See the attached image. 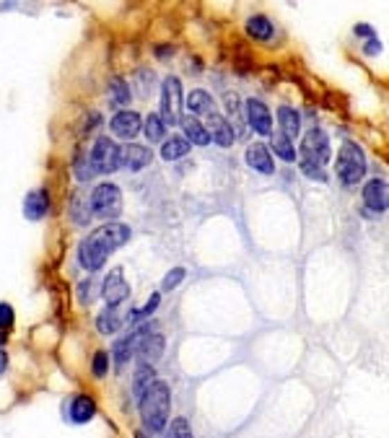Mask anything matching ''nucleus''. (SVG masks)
<instances>
[{"mask_svg": "<svg viewBox=\"0 0 389 438\" xmlns=\"http://www.w3.org/2000/svg\"><path fill=\"white\" fill-rule=\"evenodd\" d=\"M154 381H156L154 366H151V363H141V366H138V371H135V378H133V394H135V399L143 397V392L151 387Z\"/></svg>", "mask_w": 389, "mask_h": 438, "instance_id": "nucleus-23", "label": "nucleus"}, {"mask_svg": "<svg viewBox=\"0 0 389 438\" xmlns=\"http://www.w3.org/2000/svg\"><path fill=\"white\" fill-rule=\"evenodd\" d=\"M91 210L99 218H117L123 213V192L117 184H99L91 192Z\"/></svg>", "mask_w": 389, "mask_h": 438, "instance_id": "nucleus-6", "label": "nucleus"}, {"mask_svg": "<svg viewBox=\"0 0 389 438\" xmlns=\"http://www.w3.org/2000/svg\"><path fill=\"white\" fill-rule=\"evenodd\" d=\"M120 325H123V322H120V314H117L114 309H109V306H107L102 314H99V319H96V329H99L102 335H114V332L120 329Z\"/></svg>", "mask_w": 389, "mask_h": 438, "instance_id": "nucleus-26", "label": "nucleus"}, {"mask_svg": "<svg viewBox=\"0 0 389 438\" xmlns=\"http://www.w3.org/2000/svg\"><path fill=\"white\" fill-rule=\"evenodd\" d=\"M154 161V153L151 148H145L141 143H127L120 148V156H117V166L120 169H127V172H141L148 163Z\"/></svg>", "mask_w": 389, "mask_h": 438, "instance_id": "nucleus-9", "label": "nucleus"}, {"mask_svg": "<svg viewBox=\"0 0 389 438\" xmlns=\"http://www.w3.org/2000/svg\"><path fill=\"white\" fill-rule=\"evenodd\" d=\"M135 353L143 358V363H156L164 356V335L161 332H151V325L138 329V345Z\"/></svg>", "mask_w": 389, "mask_h": 438, "instance_id": "nucleus-8", "label": "nucleus"}, {"mask_svg": "<svg viewBox=\"0 0 389 438\" xmlns=\"http://www.w3.org/2000/svg\"><path fill=\"white\" fill-rule=\"evenodd\" d=\"M135 345H138V329L130 332V335H125L123 340H117V345H114V361H117V366L123 368L135 353Z\"/></svg>", "mask_w": 389, "mask_h": 438, "instance_id": "nucleus-24", "label": "nucleus"}, {"mask_svg": "<svg viewBox=\"0 0 389 438\" xmlns=\"http://www.w3.org/2000/svg\"><path fill=\"white\" fill-rule=\"evenodd\" d=\"M6 368H8V353H6V350H0V376L6 374Z\"/></svg>", "mask_w": 389, "mask_h": 438, "instance_id": "nucleus-34", "label": "nucleus"}, {"mask_svg": "<svg viewBox=\"0 0 389 438\" xmlns=\"http://www.w3.org/2000/svg\"><path fill=\"white\" fill-rule=\"evenodd\" d=\"M335 169H338V179L345 187H353V184H359L363 179V174H366V156L361 151L356 143H343L338 151V163H335Z\"/></svg>", "mask_w": 389, "mask_h": 438, "instance_id": "nucleus-4", "label": "nucleus"}, {"mask_svg": "<svg viewBox=\"0 0 389 438\" xmlns=\"http://www.w3.org/2000/svg\"><path fill=\"white\" fill-rule=\"evenodd\" d=\"M159 304H161V295L154 293L151 298H148V304L141 306V309H133V311H130V316H127V322H130V325H135V322H141V319H148L151 314H156V309H159Z\"/></svg>", "mask_w": 389, "mask_h": 438, "instance_id": "nucleus-29", "label": "nucleus"}, {"mask_svg": "<svg viewBox=\"0 0 389 438\" xmlns=\"http://www.w3.org/2000/svg\"><path fill=\"white\" fill-rule=\"evenodd\" d=\"M192 145L185 140V135H172V138H166L164 140V148H161V156H164L166 161H177V158H182L190 153Z\"/></svg>", "mask_w": 389, "mask_h": 438, "instance_id": "nucleus-21", "label": "nucleus"}, {"mask_svg": "<svg viewBox=\"0 0 389 438\" xmlns=\"http://www.w3.org/2000/svg\"><path fill=\"white\" fill-rule=\"evenodd\" d=\"M143 133L151 143H159V140H164L166 138V125L161 122L159 114H148V117H145V125H143Z\"/></svg>", "mask_w": 389, "mask_h": 438, "instance_id": "nucleus-27", "label": "nucleus"}, {"mask_svg": "<svg viewBox=\"0 0 389 438\" xmlns=\"http://www.w3.org/2000/svg\"><path fill=\"white\" fill-rule=\"evenodd\" d=\"M6 337H8V335H6V332H0V347L6 345Z\"/></svg>", "mask_w": 389, "mask_h": 438, "instance_id": "nucleus-37", "label": "nucleus"}, {"mask_svg": "<svg viewBox=\"0 0 389 438\" xmlns=\"http://www.w3.org/2000/svg\"><path fill=\"white\" fill-rule=\"evenodd\" d=\"M161 122L174 127L182 120V81L177 75H166L161 86Z\"/></svg>", "mask_w": 389, "mask_h": 438, "instance_id": "nucleus-5", "label": "nucleus"}, {"mask_svg": "<svg viewBox=\"0 0 389 438\" xmlns=\"http://www.w3.org/2000/svg\"><path fill=\"white\" fill-rule=\"evenodd\" d=\"M213 96L208 91H203V89H194L190 96H187V109H190V114L192 117H197V114H213Z\"/></svg>", "mask_w": 389, "mask_h": 438, "instance_id": "nucleus-20", "label": "nucleus"}, {"mask_svg": "<svg viewBox=\"0 0 389 438\" xmlns=\"http://www.w3.org/2000/svg\"><path fill=\"white\" fill-rule=\"evenodd\" d=\"M109 96H112L114 107H125V104L133 99V91H130V86L123 78H112L109 81Z\"/></svg>", "mask_w": 389, "mask_h": 438, "instance_id": "nucleus-28", "label": "nucleus"}, {"mask_svg": "<svg viewBox=\"0 0 389 438\" xmlns=\"http://www.w3.org/2000/svg\"><path fill=\"white\" fill-rule=\"evenodd\" d=\"M91 371H93V376H96V378H104V376H107V371H109V353H104V350H99V353L93 356Z\"/></svg>", "mask_w": 389, "mask_h": 438, "instance_id": "nucleus-31", "label": "nucleus"}, {"mask_svg": "<svg viewBox=\"0 0 389 438\" xmlns=\"http://www.w3.org/2000/svg\"><path fill=\"white\" fill-rule=\"evenodd\" d=\"M13 319H16V314H13V306H10V304H0V332L10 329V327H13Z\"/></svg>", "mask_w": 389, "mask_h": 438, "instance_id": "nucleus-33", "label": "nucleus"}, {"mask_svg": "<svg viewBox=\"0 0 389 438\" xmlns=\"http://www.w3.org/2000/svg\"><path fill=\"white\" fill-rule=\"evenodd\" d=\"M50 210V197L44 190H31L26 194V200H24V215L29 218V221H42L44 215Z\"/></svg>", "mask_w": 389, "mask_h": 438, "instance_id": "nucleus-16", "label": "nucleus"}, {"mask_svg": "<svg viewBox=\"0 0 389 438\" xmlns=\"http://www.w3.org/2000/svg\"><path fill=\"white\" fill-rule=\"evenodd\" d=\"M273 148H275V156H280L283 161L293 163L296 161V148H293V140H288L283 133H273Z\"/></svg>", "mask_w": 389, "mask_h": 438, "instance_id": "nucleus-25", "label": "nucleus"}, {"mask_svg": "<svg viewBox=\"0 0 389 438\" xmlns=\"http://www.w3.org/2000/svg\"><path fill=\"white\" fill-rule=\"evenodd\" d=\"M366 52H369V55H377V52H381V44L377 39H371L369 47H366Z\"/></svg>", "mask_w": 389, "mask_h": 438, "instance_id": "nucleus-35", "label": "nucleus"}, {"mask_svg": "<svg viewBox=\"0 0 389 438\" xmlns=\"http://www.w3.org/2000/svg\"><path fill=\"white\" fill-rule=\"evenodd\" d=\"M68 412H71L73 423L83 426V423L93 420V415H96V405H93L91 397H86V394H75V397L71 399V408H68Z\"/></svg>", "mask_w": 389, "mask_h": 438, "instance_id": "nucleus-18", "label": "nucleus"}, {"mask_svg": "<svg viewBox=\"0 0 389 438\" xmlns=\"http://www.w3.org/2000/svg\"><path fill=\"white\" fill-rule=\"evenodd\" d=\"M130 236H133V231H130V226H125V223L99 226V228L91 231V234L81 241V246H78V262H81V267L89 270V273L99 270V267H104L107 257L112 255L114 249H120L123 244L130 241Z\"/></svg>", "mask_w": 389, "mask_h": 438, "instance_id": "nucleus-1", "label": "nucleus"}, {"mask_svg": "<svg viewBox=\"0 0 389 438\" xmlns=\"http://www.w3.org/2000/svg\"><path fill=\"white\" fill-rule=\"evenodd\" d=\"M104 301H107V306L109 309H114V306H120L130 295V286H127V280H125L123 270H112L109 275L104 277Z\"/></svg>", "mask_w": 389, "mask_h": 438, "instance_id": "nucleus-11", "label": "nucleus"}, {"mask_svg": "<svg viewBox=\"0 0 389 438\" xmlns=\"http://www.w3.org/2000/svg\"><path fill=\"white\" fill-rule=\"evenodd\" d=\"M208 135H210V140H215V143L221 145V148H231L236 140V135H234V125L226 120L224 114H208Z\"/></svg>", "mask_w": 389, "mask_h": 438, "instance_id": "nucleus-12", "label": "nucleus"}, {"mask_svg": "<svg viewBox=\"0 0 389 438\" xmlns=\"http://www.w3.org/2000/svg\"><path fill=\"white\" fill-rule=\"evenodd\" d=\"M185 275H187L185 267H174V270H172V273H169V275L164 277V283H161V288H164V291H172V288H177L179 283H182V280H185Z\"/></svg>", "mask_w": 389, "mask_h": 438, "instance_id": "nucleus-32", "label": "nucleus"}, {"mask_svg": "<svg viewBox=\"0 0 389 438\" xmlns=\"http://www.w3.org/2000/svg\"><path fill=\"white\" fill-rule=\"evenodd\" d=\"M166 438H194L192 428H190V423H187V418L172 420V426H169V430H166Z\"/></svg>", "mask_w": 389, "mask_h": 438, "instance_id": "nucleus-30", "label": "nucleus"}, {"mask_svg": "<svg viewBox=\"0 0 389 438\" xmlns=\"http://www.w3.org/2000/svg\"><path fill=\"white\" fill-rule=\"evenodd\" d=\"M246 34L257 42L273 39V24H270L267 16H252V19L246 21Z\"/></svg>", "mask_w": 389, "mask_h": 438, "instance_id": "nucleus-22", "label": "nucleus"}, {"mask_svg": "<svg viewBox=\"0 0 389 438\" xmlns=\"http://www.w3.org/2000/svg\"><path fill=\"white\" fill-rule=\"evenodd\" d=\"M109 130H112V135H117V138L133 140L135 135L143 130V120H141V114H138V112L123 109V112H117L112 117V122H109Z\"/></svg>", "mask_w": 389, "mask_h": 438, "instance_id": "nucleus-10", "label": "nucleus"}, {"mask_svg": "<svg viewBox=\"0 0 389 438\" xmlns=\"http://www.w3.org/2000/svg\"><path fill=\"white\" fill-rule=\"evenodd\" d=\"M356 34H361V37H371L374 31H371L369 26H356Z\"/></svg>", "mask_w": 389, "mask_h": 438, "instance_id": "nucleus-36", "label": "nucleus"}, {"mask_svg": "<svg viewBox=\"0 0 389 438\" xmlns=\"http://www.w3.org/2000/svg\"><path fill=\"white\" fill-rule=\"evenodd\" d=\"M246 120L260 135H273V114L260 99H246Z\"/></svg>", "mask_w": 389, "mask_h": 438, "instance_id": "nucleus-13", "label": "nucleus"}, {"mask_svg": "<svg viewBox=\"0 0 389 438\" xmlns=\"http://www.w3.org/2000/svg\"><path fill=\"white\" fill-rule=\"evenodd\" d=\"M363 205L371 213H384L387 210V182L384 179H371L363 187Z\"/></svg>", "mask_w": 389, "mask_h": 438, "instance_id": "nucleus-14", "label": "nucleus"}, {"mask_svg": "<svg viewBox=\"0 0 389 438\" xmlns=\"http://www.w3.org/2000/svg\"><path fill=\"white\" fill-rule=\"evenodd\" d=\"M138 408H141L145 430L161 433L169 426V415H172V392L164 381H154L143 392V397L138 399Z\"/></svg>", "mask_w": 389, "mask_h": 438, "instance_id": "nucleus-2", "label": "nucleus"}, {"mask_svg": "<svg viewBox=\"0 0 389 438\" xmlns=\"http://www.w3.org/2000/svg\"><path fill=\"white\" fill-rule=\"evenodd\" d=\"M117 156H120V145L114 143L109 135H102V138L93 143L89 163H91L93 172L112 174V172H117V169H120V166H117Z\"/></svg>", "mask_w": 389, "mask_h": 438, "instance_id": "nucleus-7", "label": "nucleus"}, {"mask_svg": "<svg viewBox=\"0 0 389 438\" xmlns=\"http://www.w3.org/2000/svg\"><path fill=\"white\" fill-rule=\"evenodd\" d=\"M179 125H182V130H185V140L190 145H208V143H210V135H208L205 125L200 122L197 117H192V114H185V117L179 120Z\"/></svg>", "mask_w": 389, "mask_h": 438, "instance_id": "nucleus-17", "label": "nucleus"}, {"mask_svg": "<svg viewBox=\"0 0 389 438\" xmlns=\"http://www.w3.org/2000/svg\"><path fill=\"white\" fill-rule=\"evenodd\" d=\"M278 122L283 127V135L288 140H293L298 133H301V114L293 109V107H280L278 109Z\"/></svg>", "mask_w": 389, "mask_h": 438, "instance_id": "nucleus-19", "label": "nucleus"}, {"mask_svg": "<svg viewBox=\"0 0 389 438\" xmlns=\"http://www.w3.org/2000/svg\"><path fill=\"white\" fill-rule=\"evenodd\" d=\"M246 163H249V169H255V172H260V174L275 172L273 156H270L265 143H252L249 148H246Z\"/></svg>", "mask_w": 389, "mask_h": 438, "instance_id": "nucleus-15", "label": "nucleus"}, {"mask_svg": "<svg viewBox=\"0 0 389 438\" xmlns=\"http://www.w3.org/2000/svg\"><path fill=\"white\" fill-rule=\"evenodd\" d=\"M329 140L325 130H319V127H311L307 135H304V140H301V156H298V166H301V172L311 176V179H319V182H325L327 179V174L322 172V166L329 161Z\"/></svg>", "mask_w": 389, "mask_h": 438, "instance_id": "nucleus-3", "label": "nucleus"}]
</instances>
